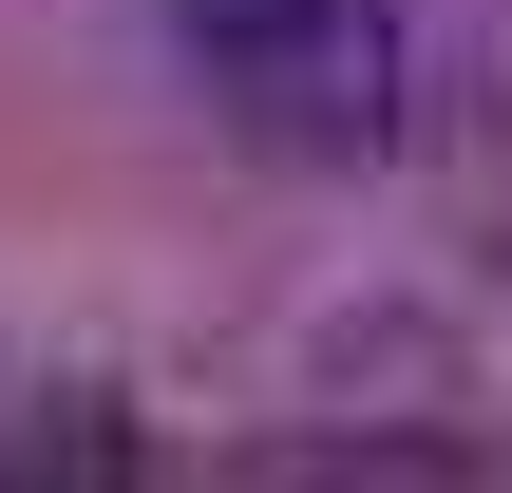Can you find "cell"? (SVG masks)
<instances>
[{
	"instance_id": "obj_1",
	"label": "cell",
	"mask_w": 512,
	"mask_h": 493,
	"mask_svg": "<svg viewBox=\"0 0 512 493\" xmlns=\"http://www.w3.org/2000/svg\"><path fill=\"white\" fill-rule=\"evenodd\" d=\"M152 19H171L190 76L247 95V133H285V152H361L380 95H399V19H380V0H152Z\"/></svg>"
}]
</instances>
